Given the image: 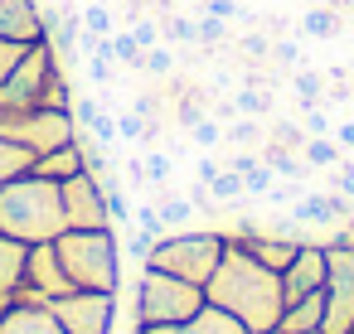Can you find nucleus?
<instances>
[{
  "instance_id": "1",
  "label": "nucleus",
  "mask_w": 354,
  "mask_h": 334,
  "mask_svg": "<svg viewBox=\"0 0 354 334\" xmlns=\"http://www.w3.org/2000/svg\"><path fill=\"white\" fill-rule=\"evenodd\" d=\"M204 295H209V305L238 315L252 334L277 329V320H281V310H286L281 271L262 266V262H257L243 242H233V237H228V247H223V257H218V266H214Z\"/></svg>"
},
{
  "instance_id": "2",
  "label": "nucleus",
  "mask_w": 354,
  "mask_h": 334,
  "mask_svg": "<svg viewBox=\"0 0 354 334\" xmlns=\"http://www.w3.org/2000/svg\"><path fill=\"white\" fill-rule=\"evenodd\" d=\"M68 228L64 218V189L54 179H39L35 170L0 184V233L20 242H54Z\"/></svg>"
},
{
  "instance_id": "3",
  "label": "nucleus",
  "mask_w": 354,
  "mask_h": 334,
  "mask_svg": "<svg viewBox=\"0 0 354 334\" xmlns=\"http://www.w3.org/2000/svg\"><path fill=\"white\" fill-rule=\"evenodd\" d=\"M59 262L78 291H117L122 286V237L117 228H64L54 237Z\"/></svg>"
},
{
  "instance_id": "4",
  "label": "nucleus",
  "mask_w": 354,
  "mask_h": 334,
  "mask_svg": "<svg viewBox=\"0 0 354 334\" xmlns=\"http://www.w3.org/2000/svg\"><path fill=\"white\" fill-rule=\"evenodd\" d=\"M204 286L185 281V276H170L160 266H141V281H136V329H160V324H180L189 320L199 305H204Z\"/></svg>"
},
{
  "instance_id": "5",
  "label": "nucleus",
  "mask_w": 354,
  "mask_h": 334,
  "mask_svg": "<svg viewBox=\"0 0 354 334\" xmlns=\"http://www.w3.org/2000/svg\"><path fill=\"white\" fill-rule=\"evenodd\" d=\"M223 247H228V237H223L218 228H180V233H165V237L156 242V252H151L141 266H160V271H170V276H185V281H194V286H209V276H214Z\"/></svg>"
},
{
  "instance_id": "6",
  "label": "nucleus",
  "mask_w": 354,
  "mask_h": 334,
  "mask_svg": "<svg viewBox=\"0 0 354 334\" xmlns=\"http://www.w3.org/2000/svg\"><path fill=\"white\" fill-rule=\"evenodd\" d=\"M330 271H325V334H349L354 329V247L330 242L325 247Z\"/></svg>"
},
{
  "instance_id": "7",
  "label": "nucleus",
  "mask_w": 354,
  "mask_h": 334,
  "mask_svg": "<svg viewBox=\"0 0 354 334\" xmlns=\"http://www.w3.org/2000/svg\"><path fill=\"white\" fill-rule=\"evenodd\" d=\"M64 334H112L117 324V291H68L49 305Z\"/></svg>"
},
{
  "instance_id": "8",
  "label": "nucleus",
  "mask_w": 354,
  "mask_h": 334,
  "mask_svg": "<svg viewBox=\"0 0 354 334\" xmlns=\"http://www.w3.org/2000/svg\"><path fill=\"white\" fill-rule=\"evenodd\" d=\"M59 189H64V218H68V228H112V208H107L102 179L93 170L64 179Z\"/></svg>"
},
{
  "instance_id": "9",
  "label": "nucleus",
  "mask_w": 354,
  "mask_h": 334,
  "mask_svg": "<svg viewBox=\"0 0 354 334\" xmlns=\"http://www.w3.org/2000/svg\"><path fill=\"white\" fill-rule=\"evenodd\" d=\"M325 271H330L325 247H320V242H301V252H296L291 266L281 271V295H286V305L301 300V295H310V291H325Z\"/></svg>"
},
{
  "instance_id": "10",
  "label": "nucleus",
  "mask_w": 354,
  "mask_h": 334,
  "mask_svg": "<svg viewBox=\"0 0 354 334\" xmlns=\"http://www.w3.org/2000/svg\"><path fill=\"white\" fill-rule=\"evenodd\" d=\"M25 286H35L49 305L59 300V295H68V291H78L73 281H68V271H64V262H59V247L54 242H30V266H25Z\"/></svg>"
},
{
  "instance_id": "11",
  "label": "nucleus",
  "mask_w": 354,
  "mask_h": 334,
  "mask_svg": "<svg viewBox=\"0 0 354 334\" xmlns=\"http://www.w3.org/2000/svg\"><path fill=\"white\" fill-rule=\"evenodd\" d=\"M0 39H25V44L49 39L39 0H0Z\"/></svg>"
},
{
  "instance_id": "12",
  "label": "nucleus",
  "mask_w": 354,
  "mask_h": 334,
  "mask_svg": "<svg viewBox=\"0 0 354 334\" xmlns=\"http://www.w3.org/2000/svg\"><path fill=\"white\" fill-rule=\"evenodd\" d=\"M141 334H252L238 315H228V310H218V305H199L189 320H180V324H160V329H141Z\"/></svg>"
},
{
  "instance_id": "13",
  "label": "nucleus",
  "mask_w": 354,
  "mask_h": 334,
  "mask_svg": "<svg viewBox=\"0 0 354 334\" xmlns=\"http://www.w3.org/2000/svg\"><path fill=\"white\" fill-rule=\"evenodd\" d=\"M39 179H54V184H64V179H73V175H83L88 170V155H83V141H68V146H54V150H44V155H35V165H30Z\"/></svg>"
},
{
  "instance_id": "14",
  "label": "nucleus",
  "mask_w": 354,
  "mask_h": 334,
  "mask_svg": "<svg viewBox=\"0 0 354 334\" xmlns=\"http://www.w3.org/2000/svg\"><path fill=\"white\" fill-rule=\"evenodd\" d=\"M0 334H64V324L49 305H15L10 300V310L0 315Z\"/></svg>"
},
{
  "instance_id": "15",
  "label": "nucleus",
  "mask_w": 354,
  "mask_h": 334,
  "mask_svg": "<svg viewBox=\"0 0 354 334\" xmlns=\"http://www.w3.org/2000/svg\"><path fill=\"white\" fill-rule=\"evenodd\" d=\"M320 324H325V291H310V295L291 300L277 320L281 334H301V329H320Z\"/></svg>"
},
{
  "instance_id": "16",
  "label": "nucleus",
  "mask_w": 354,
  "mask_h": 334,
  "mask_svg": "<svg viewBox=\"0 0 354 334\" xmlns=\"http://www.w3.org/2000/svg\"><path fill=\"white\" fill-rule=\"evenodd\" d=\"M25 266H30V242L0 233V295H15L25 286Z\"/></svg>"
},
{
  "instance_id": "17",
  "label": "nucleus",
  "mask_w": 354,
  "mask_h": 334,
  "mask_svg": "<svg viewBox=\"0 0 354 334\" xmlns=\"http://www.w3.org/2000/svg\"><path fill=\"white\" fill-rule=\"evenodd\" d=\"M156 208H160V223H165V233H180V228H189V218H194V204H189V194H175L170 184L165 189H156Z\"/></svg>"
},
{
  "instance_id": "18",
  "label": "nucleus",
  "mask_w": 354,
  "mask_h": 334,
  "mask_svg": "<svg viewBox=\"0 0 354 334\" xmlns=\"http://www.w3.org/2000/svg\"><path fill=\"white\" fill-rule=\"evenodd\" d=\"M301 35H306V39H339V35H344V20H339V10H330V6H310V10L301 15Z\"/></svg>"
},
{
  "instance_id": "19",
  "label": "nucleus",
  "mask_w": 354,
  "mask_h": 334,
  "mask_svg": "<svg viewBox=\"0 0 354 334\" xmlns=\"http://www.w3.org/2000/svg\"><path fill=\"white\" fill-rule=\"evenodd\" d=\"M301 160H306L310 170H335V165L344 160V150H339V141H335V136H306Z\"/></svg>"
},
{
  "instance_id": "20",
  "label": "nucleus",
  "mask_w": 354,
  "mask_h": 334,
  "mask_svg": "<svg viewBox=\"0 0 354 334\" xmlns=\"http://www.w3.org/2000/svg\"><path fill=\"white\" fill-rule=\"evenodd\" d=\"M97 54L117 59L122 68H141V54H146V49L136 44V35H131V30H117V35H107V39H102V49H97Z\"/></svg>"
},
{
  "instance_id": "21",
  "label": "nucleus",
  "mask_w": 354,
  "mask_h": 334,
  "mask_svg": "<svg viewBox=\"0 0 354 334\" xmlns=\"http://www.w3.org/2000/svg\"><path fill=\"white\" fill-rule=\"evenodd\" d=\"M223 141H228L233 150H257V146H262V117H233V121L223 126Z\"/></svg>"
},
{
  "instance_id": "22",
  "label": "nucleus",
  "mask_w": 354,
  "mask_h": 334,
  "mask_svg": "<svg viewBox=\"0 0 354 334\" xmlns=\"http://www.w3.org/2000/svg\"><path fill=\"white\" fill-rule=\"evenodd\" d=\"M262 160H267L277 175H286V179H306V170H310V165L301 160V150H291V146H277V141H272V146H262Z\"/></svg>"
},
{
  "instance_id": "23",
  "label": "nucleus",
  "mask_w": 354,
  "mask_h": 334,
  "mask_svg": "<svg viewBox=\"0 0 354 334\" xmlns=\"http://www.w3.org/2000/svg\"><path fill=\"white\" fill-rule=\"evenodd\" d=\"M209 199H214V208L243 204V199H248V189H243V175H238V170H218V175L209 179Z\"/></svg>"
},
{
  "instance_id": "24",
  "label": "nucleus",
  "mask_w": 354,
  "mask_h": 334,
  "mask_svg": "<svg viewBox=\"0 0 354 334\" xmlns=\"http://www.w3.org/2000/svg\"><path fill=\"white\" fill-rule=\"evenodd\" d=\"M30 165H35V150H30V146H20V141H6V136H0V184L15 179V175H25Z\"/></svg>"
},
{
  "instance_id": "25",
  "label": "nucleus",
  "mask_w": 354,
  "mask_h": 334,
  "mask_svg": "<svg viewBox=\"0 0 354 334\" xmlns=\"http://www.w3.org/2000/svg\"><path fill=\"white\" fill-rule=\"evenodd\" d=\"M189 146H194V150H218V146H223V121H218L214 112H204V117L189 126Z\"/></svg>"
},
{
  "instance_id": "26",
  "label": "nucleus",
  "mask_w": 354,
  "mask_h": 334,
  "mask_svg": "<svg viewBox=\"0 0 354 334\" xmlns=\"http://www.w3.org/2000/svg\"><path fill=\"white\" fill-rule=\"evenodd\" d=\"M170 175H175V155H165V150H146V184H151V189H165Z\"/></svg>"
},
{
  "instance_id": "27",
  "label": "nucleus",
  "mask_w": 354,
  "mask_h": 334,
  "mask_svg": "<svg viewBox=\"0 0 354 334\" xmlns=\"http://www.w3.org/2000/svg\"><path fill=\"white\" fill-rule=\"evenodd\" d=\"M272 184H277V170H272L267 160H257V165L243 175V189H248L252 199H267V189H272Z\"/></svg>"
},
{
  "instance_id": "28",
  "label": "nucleus",
  "mask_w": 354,
  "mask_h": 334,
  "mask_svg": "<svg viewBox=\"0 0 354 334\" xmlns=\"http://www.w3.org/2000/svg\"><path fill=\"white\" fill-rule=\"evenodd\" d=\"M78 15H83V30H93V35H102V39H107V35H117V25H112V10L102 6V0H97V6H83Z\"/></svg>"
},
{
  "instance_id": "29",
  "label": "nucleus",
  "mask_w": 354,
  "mask_h": 334,
  "mask_svg": "<svg viewBox=\"0 0 354 334\" xmlns=\"http://www.w3.org/2000/svg\"><path fill=\"white\" fill-rule=\"evenodd\" d=\"M141 73H151V78H165V73H175V54H170L165 44L146 49V54H141Z\"/></svg>"
},
{
  "instance_id": "30",
  "label": "nucleus",
  "mask_w": 354,
  "mask_h": 334,
  "mask_svg": "<svg viewBox=\"0 0 354 334\" xmlns=\"http://www.w3.org/2000/svg\"><path fill=\"white\" fill-rule=\"evenodd\" d=\"M291 83H296V97H301V102H320V97H325V73H310V68H301Z\"/></svg>"
},
{
  "instance_id": "31",
  "label": "nucleus",
  "mask_w": 354,
  "mask_h": 334,
  "mask_svg": "<svg viewBox=\"0 0 354 334\" xmlns=\"http://www.w3.org/2000/svg\"><path fill=\"white\" fill-rule=\"evenodd\" d=\"M238 117H267V107H272V97L267 92H257V88H238Z\"/></svg>"
},
{
  "instance_id": "32",
  "label": "nucleus",
  "mask_w": 354,
  "mask_h": 334,
  "mask_svg": "<svg viewBox=\"0 0 354 334\" xmlns=\"http://www.w3.org/2000/svg\"><path fill=\"white\" fill-rule=\"evenodd\" d=\"M160 35H170L175 44H199V20H180V15H170V20L160 25Z\"/></svg>"
},
{
  "instance_id": "33",
  "label": "nucleus",
  "mask_w": 354,
  "mask_h": 334,
  "mask_svg": "<svg viewBox=\"0 0 354 334\" xmlns=\"http://www.w3.org/2000/svg\"><path fill=\"white\" fill-rule=\"evenodd\" d=\"M25 49H30L25 39H0V83H6V78L15 73V63L25 59Z\"/></svg>"
},
{
  "instance_id": "34",
  "label": "nucleus",
  "mask_w": 354,
  "mask_h": 334,
  "mask_svg": "<svg viewBox=\"0 0 354 334\" xmlns=\"http://www.w3.org/2000/svg\"><path fill=\"white\" fill-rule=\"evenodd\" d=\"M68 112H73L78 131H88V126H93V121L102 117V102H97V97H73V107H68Z\"/></svg>"
},
{
  "instance_id": "35",
  "label": "nucleus",
  "mask_w": 354,
  "mask_h": 334,
  "mask_svg": "<svg viewBox=\"0 0 354 334\" xmlns=\"http://www.w3.org/2000/svg\"><path fill=\"white\" fill-rule=\"evenodd\" d=\"M156 242H160V237H151L141 223H136V228H127V252H131V257H141V262H146V257L156 252Z\"/></svg>"
},
{
  "instance_id": "36",
  "label": "nucleus",
  "mask_w": 354,
  "mask_h": 334,
  "mask_svg": "<svg viewBox=\"0 0 354 334\" xmlns=\"http://www.w3.org/2000/svg\"><path fill=\"white\" fill-rule=\"evenodd\" d=\"M223 39H228V20L199 15V44H223Z\"/></svg>"
},
{
  "instance_id": "37",
  "label": "nucleus",
  "mask_w": 354,
  "mask_h": 334,
  "mask_svg": "<svg viewBox=\"0 0 354 334\" xmlns=\"http://www.w3.org/2000/svg\"><path fill=\"white\" fill-rule=\"evenodd\" d=\"M117 136H122V141H141V136H146V117H141L136 107L122 112V117H117Z\"/></svg>"
},
{
  "instance_id": "38",
  "label": "nucleus",
  "mask_w": 354,
  "mask_h": 334,
  "mask_svg": "<svg viewBox=\"0 0 354 334\" xmlns=\"http://www.w3.org/2000/svg\"><path fill=\"white\" fill-rule=\"evenodd\" d=\"M199 15H218V20H243V6H238V0H204V6H199Z\"/></svg>"
},
{
  "instance_id": "39",
  "label": "nucleus",
  "mask_w": 354,
  "mask_h": 334,
  "mask_svg": "<svg viewBox=\"0 0 354 334\" xmlns=\"http://www.w3.org/2000/svg\"><path fill=\"white\" fill-rule=\"evenodd\" d=\"M335 189H339V194L354 204V155H344V160L335 165Z\"/></svg>"
},
{
  "instance_id": "40",
  "label": "nucleus",
  "mask_w": 354,
  "mask_h": 334,
  "mask_svg": "<svg viewBox=\"0 0 354 334\" xmlns=\"http://www.w3.org/2000/svg\"><path fill=\"white\" fill-rule=\"evenodd\" d=\"M136 223H141L151 237H165V223H160V208H156V204H141V208H136Z\"/></svg>"
},
{
  "instance_id": "41",
  "label": "nucleus",
  "mask_w": 354,
  "mask_h": 334,
  "mask_svg": "<svg viewBox=\"0 0 354 334\" xmlns=\"http://www.w3.org/2000/svg\"><path fill=\"white\" fill-rule=\"evenodd\" d=\"M131 35H136V44H141V49H156V44H160V25H156V20H136V25H131Z\"/></svg>"
},
{
  "instance_id": "42",
  "label": "nucleus",
  "mask_w": 354,
  "mask_h": 334,
  "mask_svg": "<svg viewBox=\"0 0 354 334\" xmlns=\"http://www.w3.org/2000/svg\"><path fill=\"white\" fill-rule=\"evenodd\" d=\"M218 170H223V160H218L214 150H204V155H194V179H204V184H209V179L218 175Z\"/></svg>"
},
{
  "instance_id": "43",
  "label": "nucleus",
  "mask_w": 354,
  "mask_h": 334,
  "mask_svg": "<svg viewBox=\"0 0 354 334\" xmlns=\"http://www.w3.org/2000/svg\"><path fill=\"white\" fill-rule=\"evenodd\" d=\"M330 136L339 141V150H344V155H354V117H349V121H339V126H335Z\"/></svg>"
},
{
  "instance_id": "44",
  "label": "nucleus",
  "mask_w": 354,
  "mask_h": 334,
  "mask_svg": "<svg viewBox=\"0 0 354 334\" xmlns=\"http://www.w3.org/2000/svg\"><path fill=\"white\" fill-rule=\"evenodd\" d=\"M272 54H277L281 63H296V59H301V44H296V39H281V44H272Z\"/></svg>"
},
{
  "instance_id": "45",
  "label": "nucleus",
  "mask_w": 354,
  "mask_h": 334,
  "mask_svg": "<svg viewBox=\"0 0 354 334\" xmlns=\"http://www.w3.org/2000/svg\"><path fill=\"white\" fill-rule=\"evenodd\" d=\"M267 49H272V44H267L262 35H248V39H243V54H252V59H257V54H267Z\"/></svg>"
},
{
  "instance_id": "46",
  "label": "nucleus",
  "mask_w": 354,
  "mask_h": 334,
  "mask_svg": "<svg viewBox=\"0 0 354 334\" xmlns=\"http://www.w3.org/2000/svg\"><path fill=\"white\" fill-rule=\"evenodd\" d=\"M335 242H349V247H354V213H349V223L339 228V237H335Z\"/></svg>"
},
{
  "instance_id": "47",
  "label": "nucleus",
  "mask_w": 354,
  "mask_h": 334,
  "mask_svg": "<svg viewBox=\"0 0 354 334\" xmlns=\"http://www.w3.org/2000/svg\"><path fill=\"white\" fill-rule=\"evenodd\" d=\"M320 6H330V10H349L354 0H320Z\"/></svg>"
},
{
  "instance_id": "48",
  "label": "nucleus",
  "mask_w": 354,
  "mask_h": 334,
  "mask_svg": "<svg viewBox=\"0 0 354 334\" xmlns=\"http://www.w3.org/2000/svg\"><path fill=\"white\" fill-rule=\"evenodd\" d=\"M349 92H354V68H349Z\"/></svg>"
},
{
  "instance_id": "49",
  "label": "nucleus",
  "mask_w": 354,
  "mask_h": 334,
  "mask_svg": "<svg viewBox=\"0 0 354 334\" xmlns=\"http://www.w3.org/2000/svg\"><path fill=\"white\" fill-rule=\"evenodd\" d=\"M301 334H325V329H301Z\"/></svg>"
},
{
  "instance_id": "50",
  "label": "nucleus",
  "mask_w": 354,
  "mask_h": 334,
  "mask_svg": "<svg viewBox=\"0 0 354 334\" xmlns=\"http://www.w3.org/2000/svg\"><path fill=\"white\" fill-rule=\"evenodd\" d=\"M267 334H281V329H267Z\"/></svg>"
}]
</instances>
